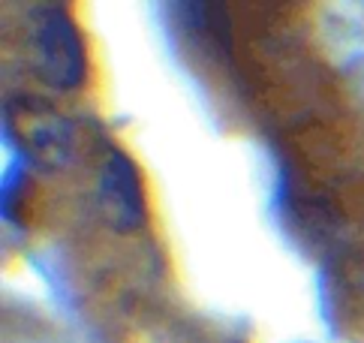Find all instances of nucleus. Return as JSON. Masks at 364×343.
I'll return each mask as SVG.
<instances>
[{
    "mask_svg": "<svg viewBox=\"0 0 364 343\" xmlns=\"http://www.w3.org/2000/svg\"><path fill=\"white\" fill-rule=\"evenodd\" d=\"M97 205L102 220L114 232H139L148 220L145 193H141L139 169L121 148H112L100 166Z\"/></svg>",
    "mask_w": 364,
    "mask_h": 343,
    "instance_id": "nucleus-3",
    "label": "nucleus"
},
{
    "mask_svg": "<svg viewBox=\"0 0 364 343\" xmlns=\"http://www.w3.org/2000/svg\"><path fill=\"white\" fill-rule=\"evenodd\" d=\"M4 133L12 142L16 157L24 166L60 172L67 169L75 154V133L73 124L63 117L55 105L40 102L33 97H18L6 105Z\"/></svg>",
    "mask_w": 364,
    "mask_h": 343,
    "instance_id": "nucleus-1",
    "label": "nucleus"
},
{
    "mask_svg": "<svg viewBox=\"0 0 364 343\" xmlns=\"http://www.w3.org/2000/svg\"><path fill=\"white\" fill-rule=\"evenodd\" d=\"M31 46L36 75L55 90H75L85 82L87 58L82 33L63 6L43 4L31 19Z\"/></svg>",
    "mask_w": 364,
    "mask_h": 343,
    "instance_id": "nucleus-2",
    "label": "nucleus"
}]
</instances>
